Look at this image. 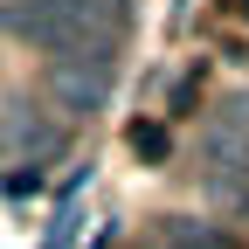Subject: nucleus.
I'll return each mask as SVG.
<instances>
[{
    "label": "nucleus",
    "mask_w": 249,
    "mask_h": 249,
    "mask_svg": "<svg viewBox=\"0 0 249 249\" xmlns=\"http://www.w3.org/2000/svg\"><path fill=\"white\" fill-rule=\"evenodd\" d=\"M42 90H49V104H55L62 118H90V111L111 97V62L55 55V62H49V76H42Z\"/></svg>",
    "instance_id": "nucleus-1"
},
{
    "label": "nucleus",
    "mask_w": 249,
    "mask_h": 249,
    "mask_svg": "<svg viewBox=\"0 0 249 249\" xmlns=\"http://www.w3.org/2000/svg\"><path fill=\"white\" fill-rule=\"evenodd\" d=\"M160 249H235V235H222L214 222H194V214H166Z\"/></svg>",
    "instance_id": "nucleus-2"
},
{
    "label": "nucleus",
    "mask_w": 249,
    "mask_h": 249,
    "mask_svg": "<svg viewBox=\"0 0 249 249\" xmlns=\"http://www.w3.org/2000/svg\"><path fill=\"white\" fill-rule=\"evenodd\" d=\"M132 145L145 152V160H160V152H166V132H145V124H139V132H132Z\"/></svg>",
    "instance_id": "nucleus-3"
}]
</instances>
